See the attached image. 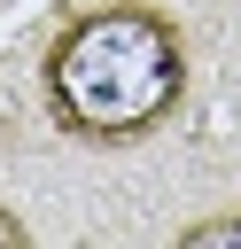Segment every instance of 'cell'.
Segmentation results:
<instances>
[{
	"label": "cell",
	"mask_w": 241,
	"mask_h": 249,
	"mask_svg": "<svg viewBox=\"0 0 241 249\" xmlns=\"http://www.w3.org/2000/svg\"><path fill=\"white\" fill-rule=\"evenodd\" d=\"M187 93V39L163 8L117 0L62 23L47 47V109L86 148H132L148 140Z\"/></svg>",
	"instance_id": "6da1fadb"
},
{
	"label": "cell",
	"mask_w": 241,
	"mask_h": 249,
	"mask_svg": "<svg viewBox=\"0 0 241 249\" xmlns=\"http://www.w3.org/2000/svg\"><path fill=\"white\" fill-rule=\"evenodd\" d=\"M187 241H194V249H210V241H241V218H202V226H187Z\"/></svg>",
	"instance_id": "7a4b0ae2"
},
{
	"label": "cell",
	"mask_w": 241,
	"mask_h": 249,
	"mask_svg": "<svg viewBox=\"0 0 241 249\" xmlns=\"http://www.w3.org/2000/svg\"><path fill=\"white\" fill-rule=\"evenodd\" d=\"M0 241H8V249H23V241H31V226H23L16 210H0Z\"/></svg>",
	"instance_id": "3957f363"
}]
</instances>
